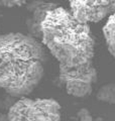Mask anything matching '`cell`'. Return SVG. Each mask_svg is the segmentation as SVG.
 <instances>
[{"mask_svg": "<svg viewBox=\"0 0 115 121\" xmlns=\"http://www.w3.org/2000/svg\"><path fill=\"white\" fill-rule=\"evenodd\" d=\"M41 40L59 63L60 79L70 95L89 96L97 81L94 66L95 39L89 23L58 6L41 23Z\"/></svg>", "mask_w": 115, "mask_h": 121, "instance_id": "6da1fadb", "label": "cell"}, {"mask_svg": "<svg viewBox=\"0 0 115 121\" xmlns=\"http://www.w3.org/2000/svg\"><path fill=\"white\" fill-rule=\"evenodd\" d=\"M48 56L40 40L30 35H0V89L13 97L32 92L44 77Z\"/></svg>", "mask_w": 115, "mask_h": 121, "instance_id": "7a4b0ae2", "label": "cell"}, {"mask_svg": "<svg viewBox=\"0 0 115 121\" xmlns=\"http://www.w3.org/2000/svg\"><path fill=\"white\" fill-rule=\"evenodd\" d=\"M7 121H62L61 105L55 99L21 97L9 108Z\"/></svg>", "mask_w": 115, "mask_h": 121, "instance_id": "3957f363", "label": "cell"}, {"mask_svg": "<svg viewBox=\"0 0 115 121\" xmlns=\"http://www.w3.org/2000/svg\"><path fill=\"white\" fill-rule=\"evenodd\" d=\"M73 15L85 23H94L115 12V0H69Z\"/></svg>", "mask_w": 115, "mask_h": 121, "instance_id": "277c9868", "label": "cell"}, {"mask_svg": "<svg viewBox=\"0 0 115 121\" xmlns=\"http://www.w3.org/2000/svg\"><path fill=\"white\" fill-rule=\"evenodd\" d=\"M25 4L26 11H27V16L25 18V26L27 28L28 35L37 39H41L43 36L41 23L49 11L58 7V5L55 3L43 1V0L29 1V3H25Z\"/></svg>", "mask_w": 115, "mask_h": 121, "instance_id": "5b68a950", "label": "cell"}, {"mask_svg": "<svg viewBox=\"0 0 115 121\" xmlns=\"http://www.w3.org/2000/svg\"><path fill=\"white\" fill-rule=\"evenodd\" d=\"M103 33L108 51L115 59V12L108 17L103 27Z\"/></svg>", "mask_w": 115, "mask_h": 121, "instance_id": "8992f818", "label": "cell"}, {"mask_svg": "<svg viewBox=\"0 0 115 121\" xmlns=\"http://www.w3.org/2000/svg\"><path fill=\"white\" fill-rule=\"evenodd\" d=\"M97 100L107 104H115V84L110 83L102 86L97 92Z\"/></svg>", "mask_w": 115, "mask_h": 121, "instance_id": "52a82bcc", "label": "cell"}, {"mask_svg": "<svg viewBox=\"0 0 115 121\" xmlns=\"http://www.w3.org/2000/svg\"><path fill=\"white\" fill-rule=\"evenodd\" d=\"M27 0H0V7H16L26 3Z\"/></svg>", "mask_w": 115, "mask_h": 121, "instance_id": "ba28073f", "label": "cell"}, {"mask_svg": "<svg viewBox=\"0 0 115 121\" xmlns=\"http://www.w3.org/2000/svg\"><path fill=\"white\" fill-rule=\"evenodd\" d=\"M78 117L80 121H92L93 117L91 116L90 112L87 110L86 108H82L81 110L78 112Z\"/></svg>", "mask_w": 115, "mask_h": 121, "instance_id": "9c48e42d", "label": "cell"}, {"mask_svg": "<svg viewBox=\"0 0 115 121\" xmlns=\"http://www.w3.org/2000/svg\"><path fill=\"white\" fill-rule=\"evenodd\" d=\"M92 121H101V119H100V118H98V119H93Z\"/></svg>", "mask_w": 115, "mask_h": 121, "instance_id": "30bf717a", "label": "cell"}, {"mask_svg": "<svg viewBox=\"0 0 115 121\" xmlns=\"http://www.w3.org/2000/svg\"><path fill=\"white\" fill-rule=\"evenodd\" d=\"M29 1H35V0H29Z\"/></svg>", "mask_w": 115, "mask_h": 121, "instance_id": "8fae6325", "label": "cell"}, {"mask_svg": "<svg viewBox=\"0 0 115 121\" xmlns=\"http://www.w3.org/2000/svg\"><path fill=\"white\" fill-rule=\"evenodd\" d=\"M0 121H1V119H0Z\"/></svg>", "mask_w": 115, "mask_h": 121, "instance_id": "7c38bea8", "label": "cell"}]
</instances>
